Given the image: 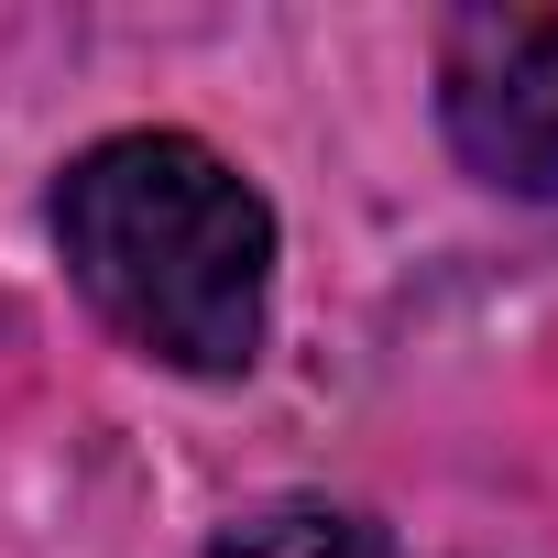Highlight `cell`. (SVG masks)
<instances>
[{
    "label": "cell",
    "instance_id": "obj_1",
    "mask_svg": "<svg viewBox=\"0 0 558 558\" xmlns=\"http://www.w3.org/2000/svg\"><path fill=\"white\" fill-rule=\"evenodd\" d=\"M56 241L132 351L175 373H252L274 318V208L230 154L197 132H110L66 165Z\"/></svg>",
    "mask_w": 558,
    "mask_h": 558
},
{
    "label": "cell",
    "instance_id": "obj_2",
    "mask_svg": "<svg viewBox=\"0 0 558 558\" xmlns=\"http://www.w3.org/2000/svg\"><path fill=\"white\" fill-rule=\"evenodd\" d=\"M438 121L504 197H558V12H460L438 34Z\"/></svg>",
    "mask_w": 558,
    "mask_h": 558
},
{
    "label": "cell",
    "instance_id": "obj_3",
    "mask_svg": "<svg viewBox=\"0 0 558 558\" xmlns=\"http://www.w3.org/2000/svg\"><path fill=\"white\" fill-rule=\"evenodd\" d=\"M208 558H405L373 514H351V504H263V514H241Z\"/></svg>",
    "mask_w": 558,
    "mask_h": 558
}]
</instances>
